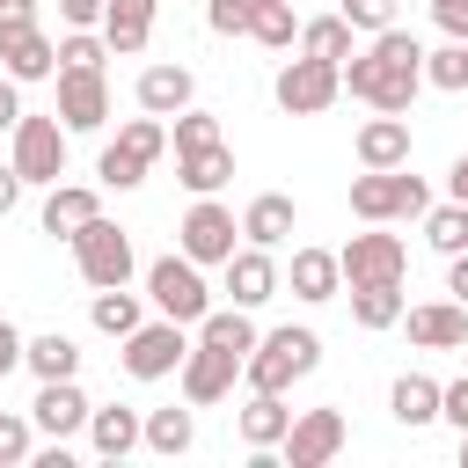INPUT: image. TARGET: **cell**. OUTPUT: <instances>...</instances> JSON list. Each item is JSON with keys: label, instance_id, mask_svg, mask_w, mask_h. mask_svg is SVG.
<instances>
[{"label": "cell", "instance_id": "obj_47", "mask_svg": "<svg viewBox=\"0 0 468 468\" xmlns=\"http://www.w3.org/2000/svg\"><path fill=\"white\" fill-rule=\"evenodd\" d=\"M446 292L468 307V249H461V256H446Z\"/></svg>", "mask_w": 468, "mask_h": 468}, {"label": "cell", "instance_id": "obj_26", "mask_svg": "<svg viewBox=\"0 0 468 468\" xmlns=\"http://www.w3.org/2000/svg\"><path fill=\"white\" fill-rule=\"evenodd\" d=\"M292 227H300V212H292L285 190H263V197H249V212H241V241H256V249H278Z\"/></svg>", "mask_w": 468, "mask_h": 468}, {"label": "cell", "instance_id": "obj_3", "mask_svg": "<svg viewBox=\"0 0 468 468\" xmlns=\"http://www.w3.org/2000/svg\"><path fill=\"white\" fill-rule=\"evenodd\" d=\"M424 205H431V190H424V176H410V161H402V168H366V176H351V212H358L366 227L424 219Z\"/></svg>", "mask_w": 468, "mask_h": 468}, {"label": "cell", "instance_id": "obj_48", "mask_svg": "<svg viewBox=\"0 0 468 468\" xmlns=\"http://www.w3.org/2000/svg\"><path fill=\"white\" fill-rule=\"evenodd\" d=\"M15 88H22V80L0 73V132H15V117H22V95H15Z\"/></svg>", "mask_w": 468, "mask_h": 468}, {"label": "cell", "instance_id": "obj_7", "mask_svg": "<svg viewBox=\"0 0 468 468\" xmlns=\"http://www.w3.org/2000/svg\"><path fill=\"white\" fill-rule=\"evenodd\" d=\"M271 95H278V110H285V117H322V110L344 95V73H336L329 58H307V51H300V58H285V66H278Z\"/></svg>", "mask_w": 468, "mask_h": 468}, {"label": "cell", "instance_id": "obj_42", "mask_svg": "<svg viewBox=\"0 0 468 468\" xmlns=\"http://www.w3.org/2000/svg\"><path fill=\"white\" fill-rule=\"evenodd\" d=\"M29 431H37L29 417H0V461H7V468L29 461Z\"/></svg>", "mask_w": 468, "mask_h": 468}, {"label": "cell", "instance_id": "obj_34", "mask_svg": "<svg viewBox=\"0 0 468 468\" xmlns=\"http://www.w3.org/2000/svg\"><path fill=\"white\" fill-rule=\"evenodd\" d=\"M351 322L358 329H395L402 322V285H351Z\"/></svg>", "mask_w": 468, "mask_h": 468}, {"label": "cell", "instance_id": "obj_37", "mask_svg": "<svg viewBox=\"0 0 468 468\" xmlns=\"http://www.w3.org/2000/svg\"><path fill=\"white\" fill-rule=\"evenodd\" d=\"M424 88H439V95H461L468 88V44H439V51H424Z\"/></svg>", "mask_w": 468, "mask_h": 468}, {"label": "cell", "instance_id": "obj_17", "mask_svg": "<svg viewBox=\"0 0 468 468\" xmlns=\"http://www.w3.org/2000/svg\"><path fill=\"white\" fill-rule=\"evenodd\" d=\"M219 271H227V300H234V307H249V314L278 292V263H271V249H256V241H241Z\"/></svg>", "mask_w": 468, "mask_h": 468}, {"label": "cell", "instance_id": "obj_9", "mask_svg": "<svg viewBox=\"0 0 468 468\" xmlns=\"http://www.w3.org/2000/svg\"><path fill=\"white\" fill-rule=\"evenodd\" d=\"M176 249L205 271V263H227L234 249H241V219L219 205V197H197L190 212H183V227H176Z\"/></svg>", "mask_w": 468, "mask_h": 468}, {"label": "cell", "instance_id": "obj_50", "mask_svg": "<svg viewBox=\"0 0 468 468\" xmlns=\"http://www.w3.org/2000/svg\"><path fill=\"white\" fill-rule=\"evenodd\" d=\"M37 15V0H0V22H29Z\"/></svg>", "mask_w": 468, "mask_h": 468}, {"label": "cell", "instance_id": "obj_40", "mask_svg": "<svg viewBox=\"0 0 468 468\" xmlns=\"http://www.w3.org/2000/svg\"><path fill=\"white\" fill-rule=\"evenodd\" d=\"M336 15H344L351 29H366V37H380V29L395 22V0H336Z\"/></svg>", "mask_w": 468, "mask_h": 468}, {"label": "cell", "instance_id": "obj_36", "mask_svg": "<svg viewBox=\"0 0 468 468\" xmlns=\"http://www.w3.org/2000/svg\"><path fill=\"white\" fill-rule=\"evenodd\" d=\"M249 37H256L263 51H292V37H300V22H292V0H256V15H249Z\"/></svg>", "mask_w": 468, "mask_h": 468}, {"label": "cell", "instance_id": "obj_25", "mask_svg": "<svg viewBox=\"0 0 468 468\" xmlns=\"http://www.w3.org/2000/svg\"><path fill=\"white\" fill-rule=\"evenodd\" d=\"M256 336H263V329H256V322H249V307H234V300L197 314V344H212V351H227V358H249V351H256Z\"/></svg>", "mask_w": 468, "mask_h": 468}, {"label": "cell", "instance_id": "obj_16", "mask_svg": "<svg viewBox=\"0 0 468 468\" xmlns=\"http://www.w3.org/2000/svg\"><path fill=\"white\" fill-rule=\"evenodd\" d=\"M88 395H80V380H37V402H29V424L37 431H51V439H73V431H88Z\"/></svg>", "mask_w": 468, "mask_h": 468}, {"label": "cell", "instance_id": "obj_43", "mask_svg": "<svg viewBox=\"0 0 468 468\" xmlns=\"http://www.w3.org/2000/svg\"><path fill=\"white\" fill-rule=\"evenodd\" d=\"M439 417H446V424H453V431H468V373H461V380H446V388H439Z\"/></svg>", "mask_w": 468, "mask_h": 468}, {"label": "cell", "instance_id": "obj_41", "mask_svg": "<svg viewBox=\"0 0 468 468\" xmlns=\"http://www.w3.org/2000/svg\"><path fill=\"white\" fill-rule=\"evenodd\" d=\"M249 15H256V0H212V7H205L212 37H249Z\"/></svg>", "mask_w": 468, "mask_h": 468}, {"label": "cell", "instance_id": "obj_28", "mask_svg": "<svg viewBox=\"0 0 468 468\" xmlns=\"http://www.w3.org/2000/svg\"><path fill=\"white\" fill-rule=\"evenodd\" d=\"M139 446L161 453V461H176V453L197 446V417H190V410H146V417H139Z\"/></svg>", "mask_w": 468, "mask_h": 468}, {"label": "cell", "instance_id": "obj_39", "mask_svg": "<svg viewBox=\"0 0 468 468\" xmlns=\"http://www.w3.org/2000/svg\"><path fill=\"white\" fill-rule=\"evenodd\" d=\"M102 58H110V44H102L95 29H66V37H58V66H88V73H95Z\"/></svg>", "mask_w": 468, "mask_h": 468}, {"label": "cell", "instance_id": "obj_27", "mask_svg": "<svg viewBox=\"0 0 468 468\" xmlns=\"http://www.w3.org/2000/svg\"><path fill=\"white\" fill-rule=\"evenodd\" d=\"M139 417H146V410H124V402H110V410H88V446H95L102 461H124V453H139Z\"/></svg>", "mask_w": 468, "mask_h": 468}, {"label": "cell", "instance_id": "obj_4", "mask_svg": "<svg viewBox=\"0 0 468 468\" xmlns=\"http://www.w3.org/2000/svg\"><path fill=\"white\" fill-rule=\"evenodd\" d=\"M168 154V124L161 117H132L110 146H102V161H95V176H102V190H139L146 183V168Z\"/></svg>", "mask_w": 468, "mask_h": 468}, {"label": "cell", "instance_id": "obj_46", "mask_svg": "<svg viewBox=\"0 0 468 468\" xmlns=\"http://www.w3.org/2000/svg\"><path fill=\"white\" fill-rule=\"evenodd\" d=\"M58 22L66 29H95L102 22V0H58Z\"/></svg>", "mask_w": 468, "mask_h": 468}, {"label": "cell", "instance_id": "obj_52", "mask_svg": "<svg viewBox=\"0 0 468 468\" xmlns=\"http://www.w3.org/2000/svg\"><path fill=\"white\" fill-rule=\"evenodd\" d=\"M461 453H468V431H461Z\"/></svg>", "mask_w": 468, "mask_h": 468}, {"label": "cell", "instance_id": "obj_12", "mask_svg": "<svg viewBox=\"0 0 468 468\" xmlns=\"http://www.w3.org/2000/svg\"><path fill=\"white\" fill-rule=\"evenodd\" d=\"M278 453H285V468H329L344 453V410H300L292 431L278 439Z\"/></svg>", "mask_w": 468, "mask_h": 468}, {"label": "cell", "instance_id": "obj_11", "mask_svg": "<svg viewBox=\"0 0 468 468\" xmlns=\"http://www.w3.org/2000/svg\"><path fill=\"white\" fill-rule=\"evenodd\" d=\"M336 271H344V285H402L410 249H402L395 234H351V241L336 249Z\"/></svg>", "mask_w": 468, "mask_h": 468}, {"label": "cell", "instance_id": "obj_22", "mask_svg": "<svg viewBox=\"0 0 468 468\" xmlns=\"http://www.w3.org/2000/svg\"><path fill=\"white\" fill-rule=\"evenodd\" d=\"M402 161H410V117H395V110L366 117L358 124V168H402Z\"/></svg>", "mask_w": 468, "mask_h": 468}, {"label": "cell", "instance_id": "obj_44", "mask_svg": "<svg viewBox=\"0 0 468 468\" xmlns=\"http://www.w3.org/2000/svg\"><path fill=\"white\" fill-rule=\"evenodd\" d=\"M431 22H439L453 44H468V0H431Z\"/></svg>", "mask_w": 468, "mask_h": 468}, {"label": "cell", "instance_id": "obj_38", "mask_svg": "<svg viewBox=\"0 0 468 468\" xmlns=\"http://www.w3.org/2000/svg\"><path fill=\"white\" fill-rule=\"evenodd\" d=\"M168 139H176V154H197V146H219V117H212V110H176V124H168Z\"/></svg>", "mask_w": 468, "mask_h": 468}, {"label": "cell", "instance_id": "obj_14", "mask_svg": "<svg viewBox=\"0 0 468 468\" xmlns=\"http://www.w3.org/2000/svg\"><path fill=\"white\" fill-rule=\"evenodd\" d=\"M102 117H110V80H102V66L88 73V66H58V124L66 132H102Z\"/></svg>", "mask_w": 468, "mask_h": 468}, {"label": "cell", "instance_id": "obj_21", "mask_svg": "<svg viewBox=\"0 0 468 468\" xmlns=\"http://www.w3.org/2000/svg\"><path fill=\"white\" fill-rule=\"evenodd\" d=\"M190 95H197V73L190 66H168L161 58V66L139 73V110L146 117H176V110H190Z\"/></svg>", "mask_w": 468, "mask_h": 468}, {"label": "cell", "instance_id": "obj_30", "mask_svg": "<svg viewBox=\"0 0 468 468\" xmlns=\"http://www.w3.org/2000/svg\"><path fill=\"white\" fill-rule=\"evenodd\" d=\"M22 366H29L37 380H73V373H80V344H73L66 329H44V336L22 344Z\"/></svg>", "mask_w": 468, "mask_h": 468}, {"label": "cell", "instance_id": "obj_2", "mask_svg": "<svg viewBox=\"0 0 468 468\" xmlns=\"http://www.w3.org/2000/svg\"><path fill=\"white\" fill-rule=\"evenodd\" d=\"M314 366H322V336L285 322V329L256 336V351L241 358V380H249V388H263V395H285V388H292V380H307Z\"/></svg>", "mask_w": 468, "mask_h": 468}, {"label": "cell", "instance_id": "obj_10", "mask_svg": "<svg viewBox=\"0 0 468 468\" xmlns=\"http://www.w3.org/2000/svg\"><path fill=\"white\" fill-rule=\"evenodd\" d=\"M183 351H190V329L161 314V322H139V329L124 336V351H117V358H124V373H132V380H168V373L183 366Z\"/></svg>", "mask_w": 468, "mask_h": 468}, {"label": "cell", "instance_id": "obj_51", "mask_svg": "<svg viewBox=\"0 0 468 468\" xmlns=\"http://www.w3.org/2000/svg\"><path fill=\"white\" fill-rule=\"evenodd\" d=\"M446 190H453V197H461V205H468V154H461V161H453V176H446Z\"/></svg>", "mask_w": 468, "mask_h": 468}, {"label": "cell", "instance_id": "obj_18", "mask_svg": "<svg viewBox=\"0 0 468 468\" xmlns=\"http://www.w3.org/2000/svg\"><path fill=\"white\" fill-rule=\"evenodd\" d=\"M402 322H410V344H417V351H461V344H468V307H461V300L402 307Z\"/></svg>", "mask_w": 468, "mask_h": 468}, {"label": "cell", "instance_id": "obj_29", "mask_svg": "<svg viewBox=\"0 0 468 468\" xmlns=\"http://www.w3.org/2000/svg\"><path fill=\"white\" fill-rule=\"evenodd\" d=\"M176 176H183V190L219 197V190L234 183V154H227V139H219V146H197V154H176Z\"/></svg>", "mask_w": 468, "mask_h": 468}, {"label": "cell", "instance_id": "obj_23", "mask_svg": "<svg viewBox=\"0 0 468 468\" xmlns=\"http://www.w3.org/2000/svg\"><path fill=\"white\" fill-rule=\"evenodd\" d=\"M95 212H102V197H95L88 183H51V190H44V234H51V241H73Z\"/></svg>", "mask_w": 468, "mask_h": 468}, {"label": "cell", "instance_id": "obj_20", "mask_svg": "<svg viewBox=\"0 0 468 468\" xmlns=\"http://www.w3.org/2000/svg\"><path fill=\"white\" fill-rule=\"evenodd\" d=\"M154 37V0H102V44L110 58H139Z\"/></svg>", "mask_w": 468, "mask_h": 468}, {"label": "cell", "instance_id": "obj_8", "mask_svg": "<svg viewBox=\"0 0 468 468\" xmlns=\"http://www.w3.org/2000/svg\"><path fill=\"white\" fill-rule=\"evenodd\" d=\"M73 263H80V278H88V285H132V271H139L132 234H124V227H110L102 212L73 234Z\"/></svg>", "mask_w": 468, "mask_h": 468}, {"label": "cell", "instance_id": "obj_33", "mask_svg": "<svg viewBox=\"0 0 468 468\" xmlns=\"http://www.w3.org/2000/svg\"><path fill=\"white\" fill-rule=\"evenodd\" d=\"M351 37H358V29H351L344 15H314V22H300V37H292V44H300L307 58H329V66H344V58H351Z\"/></svg>", "mask_w": 468, "mask_h": 468}, {"label": "cell", "instance_id": "obj_24", "mask_svg": "<svg viewBox=\"0 0 468 468\" xmlns=\"http://www.w3.org/2000/svg\"><path fill=\"white\" fill-rule=\"evenodd\" d=\"M285 285H292V300H307V307L336 300V292H344L336 249H292V271H285Z\"/></svg>", "mask_w": 468, "mask_h": 468}, {"label": "cell", "instance_id": "obj_15", "mask_svg": "<svg viewBox=\"0 0 468 468\" xmlns=\"http://www.w3.org/2000/svg\"><path fill=\"white\" fill-rule=\"evenodd\" d=\"M234 373H241V358H227V351H212V344H190V351H183V366H176V380H183V402H190V410H212L219 395H234Z\"/></svg>", "mask_w": 468, "mask_h": 468}, {"label": "cell", "instance_id": "obj_35", "mask_svg": "<svg viewBox=\"0 0 468 468\" xmlns=\"http://www.w3.org/2000/svg\"><path fill=\"white\" fill-rule=\"evenodd\" d=\"M424 241H431L439 256H461V249H468V205H461V197L424 205Z\"/></svg>", "mask_w": 468, "mask_h": 468}, {"label": "cell", "instance_id": "obj_1", "mask_svg": "<svg viewBox=\"0 0 468 468\" xmlns=\"http://www.w3.org/2000/svg\"><path fill=\"white\" fill-rule=\"evenodd\" d=\"M344 88L358 95V102H373V110H395V117H410V102H417V88H424V44L410 37V29H380L366 51H351L344 66Z\"/></svg>", "mask_w": 468, "mask_h": 468}, {"label": "cell", "instance_id": "obj_49", "mask_svg": "<svg viewBox=\"0 0 468 468\" xmlns=\"http://www.w3.org/2000/svg\"><path fill=\"white\" fill-rule=\"evenodd\" d=\"M22 190H29V183H22V176H15V161H7V168H0V219L15 212V197H22Z\"/></svg>", "mask_w": 468, "mask_h": 468}, {"label": "cell", "instance_id": "obj_19", "mask_svg": "<svg viewBox=\"0 0 468 468\" xmlns=\"http://www.w3.org/2000/svg\"><path fill=\"white\" fill-rule=\"evenodd\" d=\"M234 431H241V446L249 453H278V439L292 431V410H285V395H263V388H249V402L234 410Z\"/></svg>", "mask_w": 468, "mask_h": 468}, {"label": "cell", "instance_id": "obj_32", "mask_svg": "<svg viewBox=\"0 0 468 468\" xmlns=\"http://www.w3.org/2000/svg\"><path fill=\"white\" fill-rule=\"evenodd\" d=\"M388 410H395V424H402V431L431 424V417H439V380H431V373H402V380L388 388Z\"/></svg>", "mask_w": 468, "mask_h": 468}, {"label": "cell", "instance_id": "obj_31", "mask_svg": "<svg viewBox=\"0 0 468 468\" xmlns=\"http://www.w3.org/2000/svg\"><path fill=\"white\" fill-rule=\"evenodd\" d=\"M88 322L102 329V336H132L139 322H146V307H139V292H124V285H95V300H88Z\"/></svg>", "mask_w": 468, "mask_h": 468}, {"label": "cell", "instance_id": "obj_45", "mask_svg": "<svg viewBox=\"0 0 468 468\" xmlns=\"http://www.w3.org/2000/svg\"><path fill=\"white\" fill-rule=\"evenodd\" d=\"M22 344H29V336H22V329H15L7 314H0V380H7L15 366H22Z\"/></svg>", "mask_w": 468, "mask_h": 468}, {"label": "cell", "instance_id": "obj_5", "mask_svg": "<svg viewBox=\"0 0 468 468\" xmlns=\"http://www.w3.org/2000/svg\"><path fill=\"white\" fill-rule=\"evenodd\" d=\"M7 161H15L22 183H44V190H51V183L66 176V124H58V110H51V117H29V110H22L15 132H7Z\"/></svg>", "mask_w": 468, "mask_h": 468}, {"label": "cell", "instance_id": "obj_13", "mask_svg": "<svg viewBox=\"0 0 468 468\" xmlns=\"http://www.w3.org/2000/svg\"><path fill=\"white\" fill-rule=\"evenodd\" d=\"M0 73L7 80H51L58 73V44L44 37V22H0Z\"/></svg>", "mask_w": 468, "mask_h": 468}, {"label": "cell", "instance_id": "obj_6", "mask_svg": "<svg viewBox=\"0 0 468 468\" xmlns=\"http://www.w3.org/2000/svg\"><path fill=\"white\" fill-rule=\"evenodd\" d=\"M146 300H154L168 322H183V329H197V314L212 307V292H205V278H197V263H190L183 249L146 263Z\"/></svg>", "mask_w": 468, "mask_h": 468}]
</instances>
